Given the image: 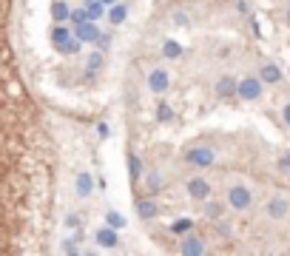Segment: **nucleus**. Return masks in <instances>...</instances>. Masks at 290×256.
Masks as SVG:
<instances>
[{"label":"nucleus","instance_id":"1","mask_svg":"<svg viewBox=\"0 0 290 256\" xmlns=\"http://www.w3.org/2000/svg\"><path fill=\"white\" fill-rule=\"evenodd\" d=\"M228 202H230V208H236V211H247V208H250V202H253V196H250V191H247V188L236 185V188H230V191H228Z\"/></svg>","mask_w":290,"mask_h":256},{"label":"nucleus","instance_id":"2","mask_svg":"<svg viewBox=\"0 0 290 256\" xmlns=\"http://www.w3.org/2000/svg\"><path fill=\"white\" fill-rule=\"evenodd\" d=\"M236 94H239L242 100H259V97H262V83L253 80V77H245V80L236 83Z\"/></svg>","mask_w":290,"mask_h":256},{"label":"nucleus","instance_id":"3","mask_svg":"<svg viewBox=\"0 0 290 256\" xmlns=\"http://www.w3.org/2000/svg\"><path fill=\"white\" fill-rule=\"evenodd\" d=\"M191 165H199V168H208V165H214V151L211 148H191L188 151V157H185Z\"/></svg>","mask_w":290,"mask_h":256},{"label":"nucleus","instance_id":"4","mask_svg":"<svg viewBox=\"0 0 290 256\" xmlns=\"http://www.w3.org/2000/svg\"><path fill=\"white\" fill-rule=\"evenodd\" d=\"M74 37H77L80 43H94L97 37H100V29L94 26V20H83V23H77Z\"/></svg>","mask_w":290,"mask_h":256},{"label":"nucleus","instance_id":"5","mask_svg":"<svg viewBox=\"0 0 290 256\" xmlns=\"http://www.w3.org/2000/svg\"><path fill=\"white\" fill-rule=\"evenodd\" d=\"M188 193H191L194 199H208V196H211V185H208L205 179H199V176H197V179H191V182H188Z\"/></svg>","mask_w":290,"mask_h":256},{"label":"nucleus","instance_id":"6","mask_svg":"<svg viewBox=\"0 0 290 256\" xmlns=\"http://www.w3.org/2000/svg\"><path fill=\"white\" fill-rule=\"evenodd\" d=\"M148 85H151V91L162 94V91L168 88V74H165L162 68H154V71H151V77H148Z\"/></svg>","mask_w":290,"mask_h":256},{"label":"nucleus","instance_id":"7","mask_svg":"<svg viewBox=\"0 0 290 256\" xmlns=\"http://www.w3.org/2000/svg\"><path fill=\"white\" fill-rule=\"evenodd\" d=\"M268 213L273 219H285V216H288V202H285L282 196H273L270 205H268Z\"/></svg>","mask_w":290,"mask_h":256},{"label":"nucleus","instance_id":"8","mask_svg":"<svg viewBox=\"0 0 290 256\" xmlns=\"http://www.w3.org/2000/svg\"><path fill=\"white\" fill-rule=\"evenodd\" d=\"M106 15V6L100 3V0H86V20H100Z\"/></svg>","mask_w":290,"mask_h":256},{"label":"nucleus","instance_id":"9","mask_svg":"<svg viewBox=\"0 0 290 256\" xmlns=\"http://www.w3.org/2000/svg\"><path fill=\"white\" fill-rule=\"evenodd\" d=\"M182 254H191V256L205 254V242H202V239H197V236H188V239L182 242Z\"/></svg>","mask_w":290,"mask_h":256},{"label":"nucleus","instance_id":"10","mask_svg":"<svg viewBox=\"0 0 290 256\" xmlns=\"http://www.w3.org/2000/svg\"><path fill=\"white\" fill-rule=\"evenodd\" d=\"M216 94L219 97H236V80L233 77H222L216 83Z\"/></svg>","mask_w":290,"mask_h":256},{"label":"nucleus","instance_id":"11","mask_svg":"<svg viewBox=\"0 0 290 256\" xmlns=\"http://www.w3.org/2000/svg\"><path fill=\"white\" fill-rule=\"evenodd\" d=\"M97 242H100L103 248H114V245H117V231H114L111 225L103 228V231H97Z\"/></svg>","mask_w":290,"mask_h":256},{"label":"nucleus","instance_id":"12","mask_svg":"<svg viewBox=\"0 0 290 256\" xmlns=\"http://www.w3.org/2000/svg\"><path fill=\"white\" fill-rule=\"evenodd\" d=\"M137 213L142 216V219H154L156 216V205L151 199H137Z\"/></svg>","mask_w":290,"mask_h":256},{"label":"nucleus","instance_id":"13","mask_svg":"<svg viewBox=\"0 0 290 256\" xmlns=\"http://www.w3.org/2000/svg\"><path fill=\"white\" fill-rule=\"evenodd\" d=\"M100 65H103V54H100V51L89 54V65H86V77H89V80H94V77H97Z\"/></svg>","mask_w":290,"mask_h":256},{"label":"nucleus","instance_id":"14","mask_svg":"<svg viewBox=\"0 0 290 256\" xmlns=\"http://www.w3.org/2000/svg\"><path fill=\"white\" fill-rule=\"evenodd\" d=\"M259 80H265V83H279V80H282V71H279L273 63H268V65H262Z\"/></svg>","mask_w":290,"mask_h":256},{"label":"nucleus","instance_id":"15","mask_svg":"<svg viewBox=\"0 0 290 256\" xmlns=\"http://www.w3.org/2000/svg\"><path fill=\"white\" fill-rule=\"evenodd\" d=\"M71 37V32H68V26H54L51 29V43H54V48H60L63 43Z\"/></svg>","mask_w":290,"mask_h":256},{"label":"nucleus","instance_id":"16","mask_svg":"<svg viewBox=\"0 0 290 256\" xmlns=\"http://www.w3.org/2000/svg\"><path fill=\"white\" fill-rule=\"evenodd\" d=\"M94 191V179H91V174H80L77 176V193L80 196H89Z\"/></svg>","mask_w":290,"mask_h":256},{"label":"nucleus","instance_id":"17","mask_svg":"<svg viewBox=\"0 0 290 256\" xmlns=\"http://www.w3.org/2000/svg\"><path fill=\"white\" fill-rule=\"evenodd\" d=\"M68 12H71V9H68V3H63V0H57V3L51 6V17H54L57 23H66L68 20Z\"/></svg>","mask_w":290,"mask_h":256},{"label":"nucleus","instance_id":"18","mask_svg":"<svg viewBox=\"0 0 290 256\" xmlns=\"http://www.w3.org/2000/svg\"><path fill=\"white\" fill-rule=\"evenodd\" d=\"M125 15H128V9L125 6H120V3H111V12H108V23L117 26V23L125 20Z\"/></svg>","mask_w":290,"mask_h":256},{"label":"nucleus","instance_id":"19","mask_svg":"<svg viewBox=\"0 0 290 256\" xmlns=\"http://www.w3.org/2000/svg\"><path fill=\"white\" fill-rule=\"evenodd\" d=\"M162 54H165L168 60H177L179 54H182V46H179V43H174V40H165V46H162Z\"/></svg>","mask_w":290,"mask_h":256},{"label":"nucleus","instance_id":"20","mask_svg":"<svg viewBox=\"0 0 290 256\" xmlns=\"http://www.w3.org/2000/svg\"><path fill=\"white\" fill-rule=\"evenodd\" d=\"M57 51H63V54H77V51H80V40H77V37L71 34V37H68V40L63 43L60 48H57Z\"/></svg>","mask_w":290,"mask_h":256},{"label":"nucleus","instance_id":"21","mask_svg":"<svg viewBox=\"0 0 290 256\" xmlns=\"http://www.w3.org/2000/svg\"><path fill=\"white\" fill-rule=\"evenodd\" d=\"M191 228H194V222H191V219H177V222L171 225V231H174V234H188Z\"/></svg>","mask_w":290,"mask_h":256},{"label":"nucleus","instance_id":"22","mask_svg":"<svg viewBox=\"0 0 290 256\" xmlns=\"http://www.w3.org/2000/svg\"><path fill=\"white\" fill-rule=\"evenodd\" d=\"M128 171H131V179H139V174H142V162H139V157H131L128 160Z\"/></svg>","mask_w":290,"mask_h":256},{"label":"nucleus","instance_id":"23","mask_svg":"<svg viewBox=\"0 0 290 256\" xmlns=\"http://www.w3.org/2000/svg\"><path fill=\"white\" fill-rule=\"evenodd\" d=\"M171 117H174V111H171V106H168V103H159V108H156V120L168 123Z\"/></svg>","mask_w":290,"mask_h":256},{"label":"nucleus","instance_id":"24","mask_svg":"<svg viewBox=\"0 0 290 256\" xmlns=\"http://www.w3.org/2000/svg\"><path fill=\"white\" fill-rule=\"evenodd\" d=\"M108 225L111 228H125V216H120L117 211H108Z\"/></svg>","mask_w":290,"mask_h":256},{"label":"nucleus","instance_id":"25","mask_svg":"<svg viewBox=\"0 0 290 256\" xmlns=\"http://www.w3.org/2000/svg\"><path fill=\"white\" fill-rule=\"evenodd\" d=\"M148 188H151V191H159V188H162V176H159V174H151V176H148Z\"/></svg>","mask_w":290,"mask_h":256},{"label":"nucleus","instance_id":"26","mask_svg":"<svg viewBox=\"0 0 290 256\" xmlns=\"http://www.w3.org/2000/svg\"><path fill=\"white\" fill-rule=\"evenodd\" d=\"M68 17H71V23L77 26V23L86 20V9H77V12H68Z\"/></svg>","mask_w":290,"mask_h":256},{"label":"nucleus","instance_id":"27","mask_svg":"<svg viewBox=\"0 0 290 256\" xmlns=\"http://www.w3.org/2000/svg\"><path fill=\"white\" fill-rule=\"evenodd\" d=\"M63 251H66V254H77V242H74V239L63 242Z\"/></svg>","mask_w":290,"mask_h":256},{"label":"nucleus","instance_id":"28","mask_svg":"<svg viewBox=\"0 0 290 256\" xmlns=\"http://www.w3.org/2000/svg\"><path fill=\"white\" fill-rule=\"evenodd\" d=\"M94 43H100V48H108V46H111V37H108V34H100Z\"/></svg>","mask_w":290,"mask_h":256},{"label":"nucleus","instance_id":"29","mask_svg":"<svg viewBox=\"0 0 290 256\" xmlns=\"http://www.w3.org/2000/svg\"><path fill=\"white\" fill-rule=\"evenodd\" d=\"M208 216L216 219V216H219V205H208Z\"/></svg>","mask_w":290,"mask_h":256},{"label":"nucleus","instance_id":"30","mask_svg":"<svg viewBox=\"0 0 290 256\" xmlns=\"http://www.w3.org/2000/svg\"><path fill=\"white\" fill-rule=\"evenodd\" d=\"M66 225H68V228H77V225H80V219H77V216H68Z\"/></svg>","mask_w":290,"mask_h":256},{"label":"nucleus","instance_id":"31","mask_svg":"<svg viewBox=\"0 0 290 256\" xmlns=\"http://www.w3.org/2000/svg\"><path fill=\"white\" fill-rule=\"evenodd\" d=\"M279 165H282V168H290V154H285V157H282V162H279Z\"/></svg>","mask_w":290,"mask_h":256},{"label":"nucleus","instance_id":"32","mask_svg":"<svg viewBox=\"0 0 290 256\" xmlns=\"http://www.w3.org/2000/svg\"><path fill=\"white\" fill-rule=\"evenodd\" d=\"M285 123H288V126H290V103H288V106H285Z\"/></svg>","mask_w":290,"mask_h":256},{"label":"nucleus","instance_id":"33","mask_svg":"<svg viewBox=\"0 0 290 256\" xmlns=\"http://www.w3.org/2000/svg\"><path fill=\"white\" fill-rule=\"evenodd\" d=\"M100 3H103V6H111V3H117V0H100Z\"/></svg>","mask_w":290,"mask_h":256}]
</instances>
